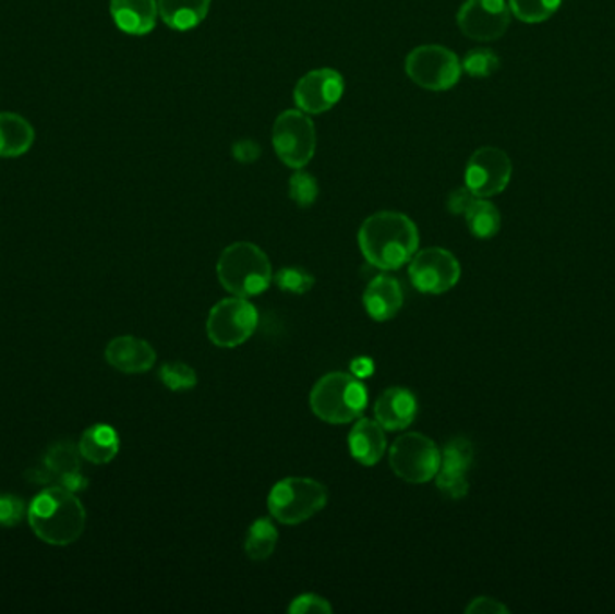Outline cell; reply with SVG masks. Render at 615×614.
<instances>
[{"label": "cell", "instance_id": "obj_1", "mask_svg": "<svg viewBox=\"0 0 615 614\" xmlns=\"http://www.w3.org/2000/svg\"><path fill=\"white\" fill-rule=\"evenodd\" d=\"M359 245L376 269L398 270L418 253L420 232L403 213L379 212L365 218L359 231Z\"/></svg>", "mask_w": 615, "mask_h": 614}, {"label": "cell", "instance_id": "obj_2", "mask_svg": "<svg viewBox=\"0 0 615 614\" xmlns=\"http://www.w3.org/2000/svg\"><path fill=\"white\" fill-rule=\"evenodd\" d=\"M27 517L33 532L52 546H68L76 542L87 521L82 501L63 486H52L38 494L27 510Z\"/></svg>", "mask_w": 615, "mask_h": 614}, {"label": "cell", "instance_id": "obj_3", "mask_svg": "<svg viewBox=\"0 0 615 614\" xmlns=\"http://www.w3.org/2000/svg\"><path fill=\"white\" fill-rule=\"evenodd\" d=\"M216 273L221 287L238 298L262 294L274 279L267 254L251 242H237L224 249Z\"/></svg>", "mask_w": 615, "mask_h": 614}, {"label": "cell", "instance_id": "obj_4", "mask_svg": "<svg viewBox=\"0 0 615 614\" xmlns=\"http://www.w3.org/2000/svg\"><path fill=\"white\" fill-rule=\"evenodd\" d=\"M310 406L315 417L324 422H353L364 413L367 389L351 373H328L313 386Z\"/></svg>", "mask_w": 615, "mask_h": 614}, {"label": "cell", "instance_id": "obj_5", "mask_svg": "<svg viewBox=\"0 0 615 614\" xmlns=\"http://www.w3.org/2000/svg\"><path fill=\"white\" fill-rule=\"evenodd\" d=\"M328 491L310 478H285L268 494V510L281 525H301L323 510Z\"/></svg>", "mask_w": 615, "mask_h": 614}, {"label": "cell", "instance_id": "obj_6", "mask_svg": "<svg viewBox=\"0 0 615 614\" xmlns=\"http://www.w3.org/2000/svg\"><path fill=\"white\" fill-rule=\"evenodd\" d=\"M389 463L398 478L421 485L436 478L442 450L425 434L407 433L390 447Z\"/></svg>", "mask_w": 615, "mask_h": 614}, {"label": "cell", "instance_id": "obj_7", "mask_svg": "<svg viewBox=\"0 0 615 614\" xmlns=\"http://www.w3.org/2000/svg\"><path fill=\"white\" fill-rule=\"evenodd\" d=\"M407 76L426 91L442 93L461 80V60L443 46H420L406 60Z\"/></svg>", "mask_w": 615, "mask_h": 614}, {"label": "cell", "instance_id": "obj_8", "mask_svg": "<svg viewBox=\"0 0 615 614\" xmlns=\"http://www.w3.org/2000/svg\"><path fill=\"white\" fill-rule=\"evenodd\" d=\"M277 157L296 170H301L315 155L317 134L312 119L303 110H287L277 116L273 130Z\"/></svg>", "mask_w": 615, "mask_h": 614}, {"label": "cell", "instance_id": "obj_9", "mask_svg": "<svg viewBox=\"0 0 615 614\" xmlns=\"http://www.w3.org/2000/svg\"><path fill=\"white\" fill-rule=\"evenodd\" d=\"M257 315L256 306L252 305L246 298H229L220 301L210 309L207 317V336L210 341L220 348H237L251 339L256 332Z\"/></svg>", "mask_w": 615, "mask_h": 614}, {"label": "cell", "instance_id": "obj_10", "mask_svg": "<svg viewBox=\"0 0 615 614\" xmlns=\"http://www.w3.org/2000/svg\"><path fill=\"white\" fill-rule=\"evenodd\" d=\"M409 276L423 294H443L456 287L461 278V265L446 249H423L410 260Z\"/></svg>", "mask_w": 615, "mask_h": 614}, {"label": "cell", "instance_id": "obj_11", "mask_svg": "<svg viewBox=\"0 0 615 614\" xmlns=\"http://www.w3.org/2000/svg\"><path fill=\"white\" fill-rule=\"evenodd\" d=\"M511 173V159L506 152L495 146H482L468 160L465 182L473 195L490 198L508 188Z\"/></svg>", "mask_w": 615, "mask_h": 614}, {"label": "cell", "instance_id": "obj_12", "mask_svg": "<svg viewBox=\"0 0 615 614\" xmlns=\"http://www.w3.org/2000/svg\"><path fill=\"white\" fill-rule=\"evenodd\" d=\"M511 10L506 0H467L457 13L462 35L472 40L493 41L508 32Z\"/></svg>", "mask_w": 615, "mask_h": 614}, {"label": "cell", "instance_id": "obj_13", "mask_svg": "<svg viewBox=\"0 0 615 614\" xmlns=\"http://www.w3.org/2000/svg\"><path fill=\"white\" fill-rule=\"evenodd\" d=\"M342 94L343 77L339 71L315 69L299 80L293 99L304 115H323L339 104Z\"/></svg>", "mask_w": 615, "mask_h": 614}, {"label": "cell", "instance_id": "obj_14", "mask_svg": "<svg viewBox=\"0 0 615 614\" xmlns=\"http://www.w3.org/2000/svg\"><path fill=\"white\" fill-rule=\"evenodd\" d=\"M473 445L467 438H451L442 450V465L436 474V485L448 499H462L467 496L470 483L468 472L472 469Z\"/></svg>", "mask_w": 615, "mask_h": 614}, {"label": "cell", "instance_id": "obj_15", "mask_svg": "<svg viewBox=\"0 0 615 614\" xmlns=\"http://www.w3.org/2000/svg\"><path fill=\"white\" fill-rule=\"evenodd\" d=\"M108 364L123 373H146L154 368L157 353L148 342L137 337H116L105 350Z\"/></svg>", "mask_w": 615, "mask_h": 614}, {"label": "cell", "instance_id": "obj_16", "mask_svg": "<svg viewBox=\"0 0 615 614\" xmlns=\"http://www.w3.org/2000/svg\"><path fill=\"white\" fill-rule=\"evenodd\" d=\"M418 398L406 387H389L376 400L375 419L387 431H401L414 422Z\"/></svg>", "mask_w": 615, "mask_h": 614}, {"label": "cell", "instance_id": "obj_17", "mask_svg": "<svg viewBox=\"0 0 615 614\" xmlns=\"http://www.w3.org/2000/svg\"><path fill=\"white\" fill-rule=\"evenodd\" d=\"M110 15L121 32L143 37L157 26L159 5L157 0H110Z\"/></svg>", "mask_w": 615, "mask_h": 614}, {"label": "cell", "instance_id": "obj_18", "mask_svg": "<svg viewBox=\"0 0 615 614\" xmlns=\"http://www.w3.org/2000/svg\"><path fill=\"white\" fill-rule=\"evenodd\" d=\"M365 312L375 321H389L403 306V289L400 281L390 276L373 279L364 292Z\"/></svg>", "mask_w": 615, "mask_h": 614}, {"label": "cell", "instance_id": "obj_19", "mask_svg": "<svg viewBox=\"0 0 615 614\" xmlns=\"http://www.w3.org/2000/svg\"><path fill=\"white\" fill-rule=\"evenodd\" d=\"M348 444L354 460L365 467H373L382 460L387 447L384 428L376 420H359L349 433Z\"/></svg>", "mask_w": 615, "mask_h": 614}, {"label": "cell", "instance_id": "obj_20", "mask_svg": "<svg viewBox=\"0 0 615 614\" xmlns=\"http://www.w3.org/2000/svg\"><path fill=\"white\" fill-rule=\"evenodd\" d=\"M159 16L174 32H188L205 21L210 0H157Z\"/></svg>", "mask_w": 615, "mask_h": 614}, {"label": "cell", "instance_id": "obj_21", "mask_svg": "<svg viewBox=\"0 0 615 614\" xmlns=\"http://www.w3.org/2000/svg\"><path fill=\"white\" fill-rule=\"evenodd\" d=\"M33 141L35 130L27 119L13 112H0V157H21L29 152Z\"/></svg>", "mask_w": 615, "mask_h": 614}, {"label": "cell", "instance_id": "obj_22", "mask_svg": "<svg viewBox=\"0 0 615 614\" xmlns=\"http://www.w3.org/2000/svg\"><path fill=\"white\" fill-rule=\"evenodd\" d=\"M80 455L91 463L112 461L119 453V436L110 425H94L82 434Z\"/></svg>", "mask_w": 615, "mask_h": 614}, {"label": "cell", "instance_id": "obj_23", "mask_svg": "<svg viewBox=\"0 0 615 614\" xmlns=\"http://www.w3.org/2000/svg\"><path fill=\"white\" fill-rule=\"evenodd\" d=\"M465 218H467L468 229L479 240L495 237L501 231V224H503L497 206L479 196L472 202V206L468 207Z\"/></svg>", "mask_w": 615, "mask_h": 614}, {"label": "cell", "instance_id": "obj_24", "mask_svg": "<svg viewBox=\"0 0 615 614\" xmlns=\"http://www.w3.org/2000/svg\"><path fill=\"white\" fill-rule=\"evenodd\" d=\"M279 532L270 519H256L246 530L245 553L251 561H267L276 550Z\"/></svg>", "mask_w": 615, "mask_h": 614}, {"label": "cell", "instance_id": "obj_25", "mask_svg": "<svg viewBox=\"0 0 615 614\" xmlns=\"http://www.w3.org/2000/svg\"><path fill=\"white\" fill-rule=\"evenodd\" d=\"M511 15L526 24H540L558 11L562 0H509Z\"/></svg>", "mask_w": 615, "mask_h": 614}, {"label": "cell", "instance_id": "obj_26", "mask_svg": "<svg viewBox=\"0 0 615 614\" xmlns=\"http://www.w3.org/2000/svg\"><path fill=\"white\" fill-rule=\"evenodd\" d=\"M80 456H82L80 447L71 442H62V444L52 445L51 449L47 450L44 461L60 480V475L80 470Z\"/></svg>", "mask_w": 615, "mask_h": 614}, {"label": "cell", "instance_id": "obj_27", "mask_svg": "<svg viewBox=\"0 0 615 614\" xmlns=\"http://www.w3.org/2000/svg\"><path fill=\"white\" fill-rule=\"evenodd\" d=\"M462 71L472 77H490L492 74L497 73L501 68V60L497 55L487 49V47H478L468 52L467 57L462 58Z\"/></svg>", "mask_w": 615, "mask_h": 614}, {"label": "cell", "instance_id": "obj_28", "mask_svg": "<svg viewBox=\"0 0 615 614\" xmlns=\"http://www.w3.org/2000/svg\"><path fill=\"white\" fill-rule=\"evenodd\" d=\"M160 381L171 392H188L196 386V372L185 362H168L160 368Z\"/></svg>", "mask_w": 615, "mask_h": 614}, {"label": "cell", "instance_id": "obj_29", "mask_svg": "<svg viewBox=\"0 0 615 614\" xmlns=\"http://www.w3.org/2000/svg\"><path fill=\"white\" fill-rule=\"evenodd\" d=\"M274 284L285 292L303 296L313 289L315 278L303 267H282L279 273L274 274Z\"/></svg>", "mask_w": 615, "mask_h": 614}, {"label": "cell", "instance_id": "obj_30", "mask_svg": "<svg viewBox=\"0 0 615 614\" xmlns=\"http://www.w3.org/2000/svg\"><path fill=\"white\" fill-rule=\"evenodd\" d=\"M288 195L299 207L312 206L318 196L317 179L306 171H298L288 181Z\"/></svg>", "mask_w": 615, "mask_h": 614}, {"label": "cell", "instance_id": "obj_31", "mask_svg": "<svg viewBox=\"0 0 615 614\" xmlns=\"http://www.w3.org/2000/svg\"><path fill=\"white\" fill-rule=\"evenodd\" d=\"M288 613L293 614H329L334 613V607L329 604L328 600L318 597V594L304 593L298 599L292 600V604L288 607Z\"/></svg>", "mask_w": 615, "mask_h": 614}, {"label": "cell", "instance_id": "obj_32", "mask_svg": "<svg viewBox=\"0 0 615 614\" xmlns=\"http://www.w3.org/2000/svg\"><path fill=\"white\" fill-rule=\"evenodd\" d=\"M26 516L24 501L15 496H0V527H16Z\"/></svg>", "mask_w": 615, "mask_h": 614}, {"label": "cell", "instance_id": "obj_33", "mask_svg": "<svg viewBox=\"0 0 615 614\" xmlns=\"http://www.w3.org/2000/svg\"><path fill=\"white\" fill-rule=\"evenodd\" d=\"M478 196L473 195L467 186L457 188L454 192L448 195V201H446V209L451 213V215H465L468 212V207L472 206V202L475 201Z\"/></svg>", "mask_w": 615, "mask_h": 614}, {"label": "cell", "instance_id": "obj_34", "mask_svg": "<svg viewBox=\"0 0 615 614\" xmlns=\"http://www.w3.org/2000/svg\"><path fill=\"white\" fill-rule=\"evenodd\" d=\"M260 154H262V148H260L256 141H238V143H234V146H232L234 159H237L238 162H243V165L254 162V160H257V157H260Z\"/></svg>", "mask_w": 615, "mask_h": 614}, {"label": "cell", "instance_id": "obj_35", "mask_svg": "<svg viewBox=\"0 0 615 614\" xmlns=\"http://www.w3.org/2000/svg\"><path fill=\"white\" fill-rule=\"evenodd\" d=\"M468 614H506L509 613L506 605L501 604L498 600L487 599V597H479L472 600V604L467 607Z\"/></svg>", "mask_w": 615, "mask_h": 614}, {"label": "cell", "instance_id": "obj_36", "mask_svg": "<svg viewBox=\"0 0 615 614\" xmlns=\"http://www.w3.org/2000/svg\"><path fill=\"white\" fill-rule=\"evenodd\" d=\"M26 478L27 480L33 481V483H36V485H46V483H52V481L58 480L57 474L47 467L46 461L44 460L27 470Z\"/></svg>", "mask_w": 615, "mask_h": 614}, {"label": "cell", "instance_id": "obj_37", "mask_svg": "<svg viewBox=\"0 0 615 614\" xmlns=\"http://www.w3.org/2000/svg\"><path fill=\"white\" fill-rule=\"evenodd\" d=\"M60 483H62L63 489H68L71 492L85 491L87 489V480L83 478L82 472L76 470V472H69V474L60 475Z\"/></svg>", "mask_w": 615, "mask_h": 614}, {"label": "cell", "instance_id": "obj_38", "mask_svg": "<svg viewBox=\"0 0 615 614\" xmlns=\"http://www.w3.org/2000/svg\"><path fill=\"white\" fill-rule=\"evenodd\" d=\"M375 370V364L371 359H365V357H360V359H354L351 362V375L357 378L370 377L371 373Z\"/></svg>", "mask_w": 615, "mask_h": 614}]
</instances>
